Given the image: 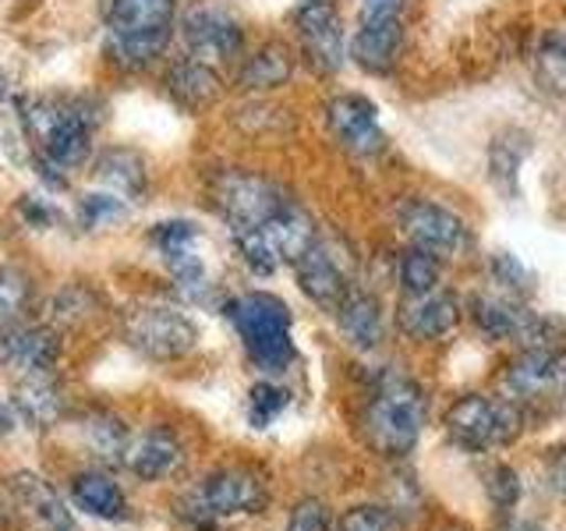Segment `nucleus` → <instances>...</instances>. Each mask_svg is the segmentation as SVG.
<instances>
[{
	"mask_svg": "<svg viewBox=\"0 0 566 531\" xmlns=\"http://www.w3.org/2000/svg\"><path fill=\"white\" fill-rule=\"evenodd\" d=\"M471 319L489 341H510V344H521L524 351L559 347V341H563L559 319L538 315V312H531L506 298H474Z\"/></svg>",
	"mask_w": 566,
	"mask_h": 531,
	"instance_id": "8",
	"label": "nucleus"
},
{
	"mask_svg": "<svg viewBox=\"0 0 566 531\" xmlns=\"http://www.w3.org/2000/svg\"><path fill=\"white\" fill-rule=\"evenodd\" d=\"M294 75V58L287 46L280 43H265L262 50H255L238 71V85L244 93H270V88L287 85Z\"/></svg>",
	"mask_w": 566,
	"mask_h": 531,
	"instance_id": "25",
	"label": "nucleus"
},
{
	"mask_svg": "<svg viewBox=\"0 0 566 531\" xmlns=\"http://www.w3.org/2000/svg\"><path fill=\"white\" fill-rule=\"evenodd\" d=\"M71 496H75V503L85 513H93V518H103V521H120L124 513H128V500H124L120 486L99 471H82L75 482H71Z\"/></svg>",
	"mask_w": 566,
	"mask_h": 531,
	"instance_id": "26",
	"label": "nucleus"
},
{
	"mask_svg": "<svg viewBox=\"0 0 566 531\" xmlns=\"http://www.w3.org/2000/svg\"><path fill=\"white\" fill-rule=\"evenodd\" d=\"M96 177L124 199H138L146 191V159L135 149H106L96 159Z\"/></svg>",
	"mask_w": 566,
	"mask_h": 531,
	"instance_id": "27",
	"label": "nucleus"
},
{
	"mask_svg": "<svg viewBox=\"0 0 566 531\" xmlns=\"http://www.w3.org/2000/svg\"><path fill=\"white\" fill-rule=\"evenodd\" d=\"M485 489H489V500L495 503V510L510 513L521 500V475L513 468H506V465H500V468H492Z\"/></svg>",
	"mask_w": 566,
	"mask_h": 531,
	"instance_id": "36",
	"label": "nucleus"
},
{
	"mask_svg": "<svg viewBox=\"0 0 566 531\" xmlns=\"http://www.w3.org/2000/svg\"><path fill=\"white\" fill-rule=\"evenodd\" d=\"M460 319V309L450 294L429 291V294H403L400 301V330L411 336V341H439L447 336Z\"/></svg>",
	"mask_w": 566,
	"mask_h": 531,
	"instance_id": "17",
	"label": "nucleus"
},
{
	"mask_svg": "<svg viewBox=\"0 0 566 531\" xmlns=\"http://www.w3.org/2000/svg\"><path fill=\"white\" fill-rule=\"evenodd\" d=\"M265 235H270L273 248L280 262H291L297 266L301 259H305L312 248L318 244V235H315V220L308 217L305 209H301L297 202H287L276 217L265 223Z\"/></svg>",
	"mask_w": 566,
	"mask_h": 531,
	"instance_id": "22",
	"label": "nucleus"
},
{
	"mask_svg": "<svg viewBox=\"0 0 566 531\" xmlns=\"http://www.w3.org/2000/svg\"><path fill=\"white\" fill-rule=\"evenodd\" d=\"M297 40L305 64L315 75H336L347 64V43H344V22L333 0H305L294 11Z\"/></svg>",
	"mask_w": 566,
	"mask_h": 531,
	"instance_id": "12",
	"label": "nucleus"
},
{
	"mask_svg": "<svg viewBox=\"0 0 566 531\" xmlns=\"http://www.w3.org/2000/svg\"><path fill=\"white\" fill-rule=\"evenodd\" d=\"M407 0H358V25L361 22H386V18H400Z\"/></svg>",
	"mask_w": 566,
	"mask_h": 531,
	"instance_id": "41",
	"label": "nucleus"
},
{
	"mask_svg": "<svg viewBox=\"0 0 566 531\" xmlns=\"http://www.w3.org/2000/svg\"><path fill=\"white\" fill-rule=\"evenodd\" d=\"M199 238V227L191 220H167V223H156L153 227V244L159 252H174V248H188Z\"/></svg>",
	"mask_w": 566,
	"mask_h": 531,
	"instance_id": "39",
	"label": "nucleus"
},
{
	"mask_svg": "<svg viewBox=\"0 0 566 531\" xmlns=\"http://www.w3.org/2000/svg\"><path fill=\"white\" fill-rule=\"evenodd\" d=\"M4 96H8V75L0 71V100H4Z\"/></svg>",
	"mask_w": 566,
	"mask_h": 531,
	"instance_id": "45",
	"label": "nucleus"
},
{
	"mask_svg": "<svg viewBox=\"0 0 566 531\" xmlns=\"http://www.w3.org/2000/svg\"><path fill=\"white\" fill-rule=\"evenodd\" d=\"M18 117L25 124V135L35 146V164L71 170L82 167L88 146H93V121L82 103L67 100H18Z\"/></svg>",
	"mask_w": 566,
	"mask_h": 531,
	"instance_id": "3",
	"label": "nucleus"
},
{
	"mask_svg": "<svg viewBox=\"0 0 566 531\" xmlns=\"http://www.w3.org/2000/svg\"><path fill=\"white\" fill-rule=\"evenodd\" d=\"M230 323L241 333V341L252 354V362L262 372H283L294 362V341H291V312L273 294H241L230 301Z\"/></svg>",
	"mask_w": 566,
	"mask_h": 531,
	"instance_id": "4",
	"label": "nucleus"
},
{
	"mask_svg": "<svg viewBox=\"0 0 566 531\" xmlns=\"http://www.w3.org/2000/svg\"><path fill=\"white\" fill-rule=\"evenodd\" d=\"M181 460H185L181 442H177L167 429H153L146 436H138L135 442H128L120 465L135 478H142V482H159V478H167L181 468Z\"/></svg>",
	"mask_w": 566,
	"mask_h": 531,
	"instance_id": "19",
	"label": "nucleus"
},
{
	"mask_svg": "<svg viewBox=\"0 0 566 531\" xmlns=\"http://www.w3.org/2000/svg\"><path fill=\"white\" fill-rule=\"evenodd\" d=\"M124 199L114 191H96V195H85L78 202V220L82 227H99V223H114L124 217Z\"/></svg>",
	"mask_w": 566,
	"mask_h": 531,
	"instance_id": "35",
	"label": "nucleus"
},
{
	"mask_svg": "<svg viewBox=\"0 0 566 531\" xmlns=\"http://www.w3.org/2000/svg\"><path fill=\"white\" fill-rule=\"evenodd\" d=\"M18 212H22V220H29L32 227H50L53 223V209L43 206L40 199H29V195L18 202Z\"/></svg>",
	"mask_w": 566,
	"mask_h": 531,
	"instance_id": "42",
	"label": "nucleus"
},
{
	"mask_svg": "<svg viewBox=\"0 0 566 531\" xmlns=\"http://www.w3.org/2000/svg\"><path fill=\"white\" fill-rule=\"evenodd\" d=\"M181 35L191 58H199L206 64H223L230 58H238L244 46V32L238 25V18L217 4L191 8L181 22Z\"/></svg>",
	"mask_w": 566,
	"mask_h": 531,
	"instance_id": "13",
	"label": "nucleus"
},
{
	"mask_svg": "<svg viewBox=\"0 0 566 531\" xmlns=\"http://www.w3.org/2000/svg\"><path fill=\"white\" fill-rule=\"evenodd\" d=\"M297 273V288L305 294L312 305L326 309V312H336L344 305V298L350 294V283L344 280L340 266L333 262V256L326 252L323 244H315L312 252L294 266Z\"/></svg>",
	"mask_w": 566,
	"mask_h": 531,
	"instance_id": "18",
	"label": "nucleus"
},
{
	"mask_svg": "<svg viewBox=\"0 0 566 531\" xmlns=\"http://www.w3.org/2000/svg\"><path fill=\"white\" fill-rule=\"evenodd\" d=\"M397 227L411 241V248L432 252L439 259H453L471 244L468 223L453 209L429 202V199H407L397 206Z\"/></svg>",
	"mask_w": 566,
	"mask_h": 531,
	"instance_id": "11",
	"label": "nucleus"
},
{
	"mask_svg": "<svg viewBox=\"0 0 566 531\" xmlns=\"http://www.w3.org/2000/svg\"><path fill=\"white\" fill-rule=\"evenodd\" d=\"M167 88H170V96L188 106V111H202V106L209 103H217L220 93H223V82L217 75V67L199 61V58H181V61H174L170 71H167Z\"/></svg>",
	"mask_w": 566,
	"mask_h": 531,
	"instance_id": "20",
	"label": "nucleus"
},
{
	"mask_svg": "<svg viewBox=\"0 0 566 531\" xmlns=\"http://www.w3.org/2000/svg\"><path fill=\"white\" fill-rule=\"evenodd\" d=\"M538 79L545 88L566 96V25L545 29L538 43Z\"/></svg>",
	"mask_w": 566,
	"mask_h": 531,
	"instance_id": "29",
	"label": "nucleus"
},
{
	"mask_svg": "<svg viewBox=\"0 0 566 531\" xmlns=\"http://www.w3.org/2000/svg\"><path fill=\"white\" fill-rule=\"evenodd\" d=\"M283 531H333V518H329V507L323 500H301Z\"/></svg>",
	"mask_w": 566,
	"mask_h": 531,
	"instance_id": "38",
	"label": "nucleus"
},
{
	"mask_svg": "<svg viewBox=\"0 0 566 531\" xmlns=\"http://www.w3.org/2000/svg\"><path fill=\"white\" fill-rule=\"evenodd\" d=\"M521 531H545V528H538V524H524Z\"/></svg>",
	"mask_w": 566,
	"mask_h": 531,
	"instance_id": "46",
	"label": "nucleus"
},
{
	"mask_svg": "<svg viewBox=\"0 0 566 531\" xmlns=\"http://www.w3.org/2000/svg\"><path fill=\"white\" fill-rule=\"evenodd\" d=\"M424 415H429V407H424L421 386L411 376L386 372L361 412L365 442L382 457H407L421 439Z\"/></svg>",
	"mask_w": 566,
	"mask_h": 531,
	"instance_id": "1",
	"label": "nucleus"
},
{
	"mask_svg": "<svg viewBox=\"0 0 566 531\" xmlns=\"http://www.w3.org/2000/svg\"><path fill=\"white\" fill-rule=\"evenodd\" d=\"M212 199L227 217L230 230L238 227H265L291 199L273 181L248 170H223L212 181Z\"/></svg>",
	"mask_w": 566,
	"mask_h": 531,
	"instance_id": "9",
	"label": "nucleus"
},
{
	"mask_svg": "<svg viewBox=\"0 0 566 531\" xmlns=\"http://www.w3.org/2000/svg\"><path fill=\"white\" fill-rule=\"evenodd\" d=\"M78 433H82V442L88 450H93L96 457L103 460H124V450H128V429H124V421L114 418V415H85L82 425H78Z\"/></svg>",
	"mask_w": 566,
	"mask_h": 531,
	"instance_id": "28",
	"label": "nucleus"
},
{
	"mask_svg": "<svg viewBox=\"0 0 566 531\" xmlns=\"http://www.w3.org/2000/svg\"><path fill=\"white\" fill-rule=\"evenodd\" d=\"M230 235H234L238 252L255 277H270L280 266V256H276L270 235H265V227H238V230H230Z\"/></svg>",
	"mask_w": 566,
	"mask_h": 531,
	"instance_id": "30",
	"label": "nucleus"
},
{
	"mask_svg": "<svg viewBox=\"0 0 566 531\" xmlns=\"http://www.w3.org/2000/svg\"><path fill=\"white\" fill-rule=\"evenodd\" d=\"M336 531H403V521L397 510L389 507H376V503H361V507H350Z\"/></svg>",
	"mask_w": 566,
	"mask_h": 531,
	"instance_id": "33",
	"label": "nucleus"
},
{
	"mask_svg": "<svg viewBox=\"0 0 566 531\" xmlns=\"http://www.w3.org/2000/svg\"><path fill=\"white\" fill-rule=\"evenodd\" d=\"M517 167H521V153L510 149L503 138H495V146L489 149V177L503 195L517 191Z\"/></svg>",
	"mask_w": 566,
	"mask_h": 531,
	"instance_id": "34",
	"label": "nucleus"
},
{
	"mask_svg": "<svg viewBox=\"0 0 566 531\" xmlns=\"http://www.w3.org/2000/svg\"><path fill=\"white\" fill-rule=\"evenodd\" d=\"M61 358V341L50 326H0V365L18 376H46Z\"/></svg>",
	"mask_w": 566,
	"mask_h": 531,
	"instance_id": "15",
	"label": "nucleus"
},
{
	"mask_svg": "<svg viewBox=\"0 0 566 531\" xmlns=\"http://www.w3.org/2000/svg\"><path fill=\"white\" fill-rule=\"evenodd\" d=\"M403 50V22L386 18V22H361L350 35V61L368 75H389Z\"/></svg>",
	"mask_w": 566,
	"mask_h": 531,
	"instance_id": "16",
	"label": "nucleus"
},
{
	"mask_svg": "<svg viewBox=\"0 0 566 531\" xmlns=\"http://www.w3.org/2000/svg\"><path fill=\"white\" fill-rule=\"evenodd\" d=\"M32 301V283L18 270H4L0 266V326H11L22 319V312Z\"/></svg>",
	"mask_w": 566,
	"mask_h": 531,
	"instance_id": "32",
	"label": "nucleus"
},
{
	"mask_svg": "<svg viewBox=\"0 0 566 531\" xmlns=\"http://www.w3.org/2000/svg\"><path fill=\"white\" fill-rule=\"evenodd\" d=\"M492 277L503 283V288H510V291H527L531 288V277H527V270L524 266L513 259V256H492Z\"/></svg>",
	"mask_w": 566,
	"mask_h": 531,
	"instance_id": "40",
	"label": "nucleus"
},
{
	"mask_svg": "<svg viewBox=\"0 0 566 531\" xmlns=\"http://www.w3.org/2000/svg\"><path fill=\"white\" fill-rule=\"evenodd\" d=\"M106 58L117 67H149L170 43L174 0H106Z\"/></svg>",
	"mask_w": 566,
	"mask_h": 531,
	"instance_id": "2",
	"label": "nucleus"
},
{
	"mask_svg": "<svg viewBox=\"0 0 566 531\" xmlns=\"http://www.w3.org/2000/svg\"><path fill=\"white\" fill-rule=\"evenodd\" d=\"M11 404L32 429H50L53 421L64 418V389L50 376H25L14 386Z\"/></svg>",
	"mask_w": 566,
	"mask_h": 531,
	"instance_id": "23",
	"label": "nucleus"
},
{
	"mask_svg": "<svg viewBox=\"0 0 566 531\" xmlns=\"http://www.w3.org/2000/svg\"><path fill=\"white\" fill-rule=\"evenodd\" d=\"M287 389H280V386H273V383H259L255 389H252V425H259V429H265L283 407H287Z\"/></svg>",
	"mask_w": 566,
	"mask_h": 531,
	"instance_id": "37",
	"label": "nucleus"
},
{
	"mask_svg": "<svg viewBox=\"0 0 566 531\" xmlns=\"http://www.w3.org/2000/svg\"><path fill=\"white\" fill-rule=\"evenodd\" d=\"M11 489L18 496V503H22V510L32 521H40L46 531H75V521H71L61 496L53 492L40 475H14Z\"/></svg>",
	"mask_w": 566,
	"mask_h": 531,
	"instance_id": "24",
	"label": "nucleus"
},
{
	"mask_svg": "<svg viewBox=\"0 0 566 531\" xmlns=\"http://www.w3.org/2000/svg\"><path fill=\"white\" fill-rule=\"evenodd\" d=\"M326 121H329L333 138L354 156H376L386 149L379 111H376V103L365 96H354V93L333 96L326 103Z\"/></svg>",
	"mask_w": 566,
	"mask_h": 531,
	"instance_id": "14",
	"label": "nucleus"
},
{
	"mask_svg": "<svg viewBox=\"0 0 566 531\" xmlns=\"http://www.w3.org/2000/svg\"><path fill=\"white\" fill-rule=\"evenodd\" d=\"M265 503H270V489H265L262 475L248 468H223L202 478V486L188 500V513L195 524L209 528L223 518H252L265 510Z\"/></svg>",
	"mask_w": 566,
	"mask_h": 531,
	"instance_id": "6",
	"label": "nucleus"
},
{
	"mask_svg": "<svg viewBox=\"0 0 566 531\" xmlns=\"http://www.w3.org/2000/svg\"><path fill=\"white\" fill-rule=\"evenodd\" d=\"M336 323H340L344 341L358 351H376L386 341L382 305L379 298H371L365 291H350L344 298V305L336 309Z\"/></svg>",
	"mask_w": 566,
	"mask_h": 531,
	"instance_id": "21",
	"label": "nucleus"
},
{
	"mask_svg": "<svg viewBox=\"0 0 566 531\" xmlns=\"http://www.w3.org/2000/svg\"><path fill=\"white\" fill-rule=\"evenodd\" d=\"M14 429V412L11 407H0V436H8Z\"/></svg>",
	"mask_w": 566,
	"mask_h": 531,
	"instance_id": "44",
	"label": "nucleus"
},
{
	"mask_svg": "<svg viewBox=\"0 0 566 531\" xmlns=\"http://www.w3.org/2000/svg\"><path fill=\"white\" fill-rule=\"evenodd\" d=\"M503 389L513 404L531 412L566 407V347L521 351L503 372Z\"/></svg>",
	"mask_w": 566,
	"mask_h": 531,
	"instance_id": "7",
	"label": "nucleus"
},
{
	"mask_svg": "<svg viewBox=\"0 0 566 531\" xmlns=\"http://www.w3.org/2000/svg\"><path fill=\"white\" fill-rule=\"evenodd\" d=\"M124 336L128 344L146 354L153 362H174L185 358V354L199 344V330L195 323L177 309H164V305H146L135 309L124 323Z\"/></svg>",
	"mask_w": 566,
	"mask_h": 531,
	"instance_id": "10",
	"label": "nucleus"
},
{
	"mask_svg": "<svg viewBox=\"0 0 566 531\" xmlns=\"http://www.w3.org/2000/svg\"><path fill=\"white\" fill-rule=\"evenodd\" d=\"M447 436L471 454H485L495 447H506L524 429V407L510 397H489V394H468L447 407L442 415Z\"/></svg>",
	"mask_w": 566,
	"mask_h": 531,
	"instance_id": "5",
	"label": "nucleus"
},
{
	"mask_svg": "<svg viewBox=\"0 0 566 531\" xmlns=\"http://www.w3.org/2000/svg\"><path fill=\"white\" fill-rule=\"evenodd\" d=\"M439 277H442L439 256L421 252V248H411L407 256H400V288H403V294L439 291Z\"/></svg>",
	"mask_w": 566,
	"mask_h": 531,
	"instance_id": "31",
	"label": "nucleus"
},
{
	"mask_svg": "<svg viewBox=\"0 0 566 531\" xmlns=\"http://www.w3.org/2000/svg\"><path fill=\"white\" fill-rule=\"evenodd\" d=\"M548 475H553V486L566 496V442L553 454V465H548Z\"/></svg>",
	"mask_w": 566,
	"mask_h": 531,
	"instance_id": "43",
	"label": "nucleus"
}]
</instances>
